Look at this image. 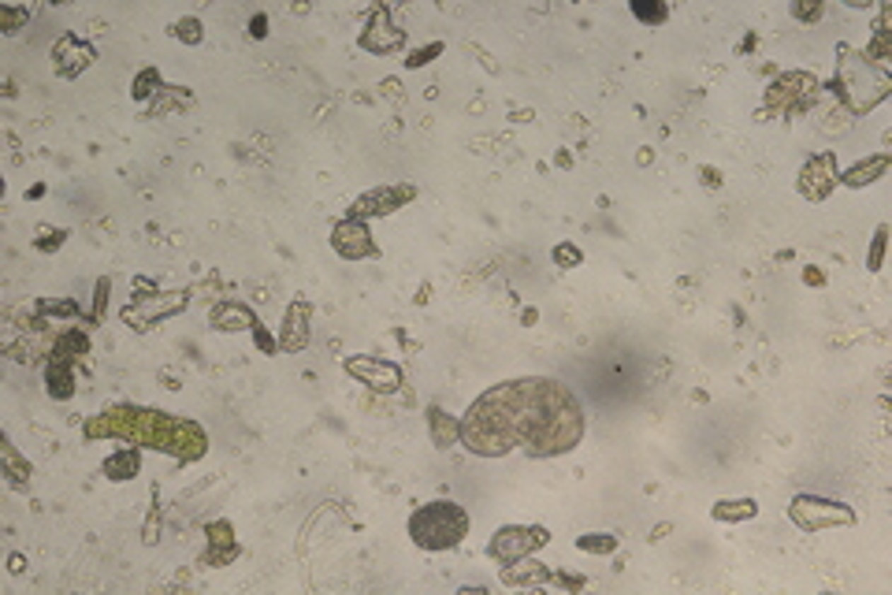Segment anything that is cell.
Listing matches in <instances>:
<instances>
[{
    "instance_id": "obj_1",
    "label": "cell",
    "mask_w": 892,
    "mask_h": 595,
    "mask_svg": "<svg viewBox=\"0 0 892 595\" xmlns=\"http://www.w3.org/2000/svg\"><path fill=\"white\" fill-rule=\"evenodd\" d=\"M584 420L573 395L554 380H517L491 387L461 420V439L476 454H562L577 446Z\"/></svg>"
},
{
    "instance_id": "obj_4",
    "label": "cell",
    "mask_w": 892,
    "mask_h": 595,
    "mask_svg": "<svg viewBox=\"0 0 892 595\" xmlns=\"http://www.w3.org/2000/svg\"><path fill=\"white\" fill-rule=\"evenodd\" d=\"M543 540H547L543 528H502L499 536H494V543H491V555L502 558V562H514V558L524 555V550L539 547Z\"/></svg>"
},
{
    "instance_id": "obj_6",
    "label": "cell",
    "mask_w": 892,
    "mask_h": 595,
    "mask_svg": "<svg viewBox=\"0 0 892 595\" xmlns=\"http://www.w3.org/2000/svg\"><path fill=\"white\" fill-rule=\"evenodd\" d=\"M349 369H354L357 376H364L376 391H394L398 387V372H394L390 365H369V361H349Z\"/></svg>"
},
{
    "instance_id": "obj_11",
    "label": "cell",
    "mask_w": 892,
    "mask_h": 595,
    "mask_svg": "<svg viewBox=\"0 0 892 595\" xmlns=\"http://www.w3.org/2000/svg\"><path fill=\"white\" fill-rule=\"evenodd\" d=\"M885 164H888L885 156H877L874 164H867V168H855L852 175H847V183H855V186H859V183H867V175H874V171H885Z\"/></svg>"
},
{
    "instance_id": "obj_3",
    "label": "cell",
    "mask_w": 892,
    "mask_h": 595,
    "mask_svg": "<svg viewBox=\"0 0 892 595\" xmlns=\"http://www.w3.org/2000/svg\"><path fill=\"white\" fill-rule=\"evenodd\" d=\"M792 521L814 532L822 525H833V521L852 525V510H844V506H837V502H822V499H796L792 502Z\"/></svg>"
},
{
    "instance_id": "obj_13",
    "label": "cell",
    "mask_w": 892,
    "mask_h": 595,
    "mask_svg": "<svg viewBox=\"0 0 892 595\" xmlns=\"http://www.w3.org/2000/svg\"><path fill=\"white\" fill-rule=\"evenodd\" d=\"M636 16H643V19H666V8H636Z\"/></svg>"
},
{
    "instance_id": "obj_7",
    "label": "cell",
    "mask_w": 892,
    "mask_h": 595,
    "mask_svg": "<svg viewBox=\"0 0 892 595\" xmlns=\"http://www.w3.org/2000/svg\"><path fill=\"white\" fill-rule=\"evenodd\" d=\"M405 197H413V190H409V186H402V190H390V194H372V197H364L361 201V212H372V205H394V201H405Z\"/></svg>"
},
{
    "instance_id": "obj_12",
    "label": "cell",
    "mask_w": 892,
    "mask_h": 595,
    "mask_svg": "<svg viewBox=\"0 0 892 595\" xmlns=\"http://www.w3.org/2000/svg\"><path fill=\"white\" fill-rule=\"evenodd\" d=\"M580 547H584V550H610L613 540H580Z\"/></svg>"
},
{
    "instance_id": "obj_2",
    "label": "cell",
    "mask_w": 892,
    "mask_h": 595,
    "mask_svg": "<svg viewBox=\"0 0 892 595\" xmlns=\"http://www.w3.org/2000/svg\"><path fill=\"white\" fill-rule=\"evenodd\" d=\"M465 528H469V521H465L461 506L454 502H428L420 506L409 521V532H413V540L428 550H443V547H454Z\"/></svg>"
},
{
    "instance_id": "obj_8",
    "label": "cell",
    "mask_w": 892,
    "mask_h": 595,
    "mask_svg": "<svg viewBox=\"0 0 892 595\" xmlns=\"http://www.w3.org/2000/svg\"><path fill=\"white\" fill-rule=\"evenodd\" d=\"M105 469H108V473H115V480H127L130 473H138V454H130V451H127L123 458H112Z\"/></svg>"
},
{
    "instance_id": "obj_5",
    "label": "cell",
    "mask_w": 892,
    "mask_h": 595,
    "mask_svg": "<svg viewBox=\"0 0 892 595\" xmlns=\"http://www.w3.org/2000/svg\"><path fill=\"white\" fill-rule=\"evenodd\" d=\"M335 250L346 253V257H369L372 253L369 231H364L361 224H354V220L339 224V227H335Z\"/></svg>"
},
{
    "instance_id": "obj_9",
    "label": "cell",
    "mask_w": 892,
    "mask_h": 595,
    "mask_svg": "<svg viewBox=\"0 0 892 595\" xmlns=\"http://www.w3.org/2000/svg\"><path fill=\"white\" fill-rule=\"evenodd\" d=\"M714 514L729 517V521H733V517H751L755 514V502H748V499H743V502H722V506H714Z\"/></svg>"
},
{
    "instance_id": "obj_14",
    "label": "cell",
    "mask_w": 892,
    "mask_h": 595,
    "mask_svg": "<svg viewBox=\"0 0 892 595\" xmlns=\"http://www.w3.org/2000/svg\"><path fill=\"white\" fill-rule=\"evenodd\" d=\"M554 257H558V260H580V253H577V250H565V245H562V250L554 253Z\"/></svg>"
},
{
    "instance_id": "obj_10",
    "label": "cell",
    "mask_w": 892,
    "mask_h": 595,
    "mask_svg": "<svg viewBox=\"0 0 892 595\" xmlns=\"http://www.w3.org/2000/svg\"><path fill=\"white\" fill-rule=\"evenodd\" d=\"M49 383H52L49 391H52L56 398H67V395H71V376H67V369H60V372L52 369V372H49Z\"/></svg>"
}]
</instances>
